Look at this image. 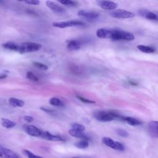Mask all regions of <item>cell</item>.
<instances>
[{
	"label": "cell",
	"mask_w": 158,
	"mask_h": 158,
	"mask_svg": "<svg viewBox=\"0 0 158 158\" xmlns=\"http://www.w3.org/2000/svg\"><path fill=\"white\" fill-rule=\"evenodd\" d=\"M96 36L100 38H110L114 41H132L134 34L130 32L116 29H100L96 31Z\"/></svg>",
	"instance_id": "1"
},
{
	"label": "cell",
	"mask_w": 158,
	"mask_h": 158,
	"mask_svg": "<svg viewBox=\"0 0 158 158\" xmlns=\"http://www.w3.org/2000/svg\"><path fill=\"white\" fill-rule=\"evenodd\" d=\"M121 116L113 111H96L93 113V117L98 121L106 122L113 121L116 119H119Z\"/></svg>",
	"instance_id": "2"
},
{
	"label": "cell",
	"mask_w": 158,
	"mask_h": 158,
	"mask_svg": "<svg viewBox=\"0 0 158 158\" xmlns=\"http://www.w3.org/2000/svg\"><path fill=\"white\" fill-rule=\"evenodd\" d=\"M42 48V45L41 44L33 42H26L21 45H19L18 52H21V53L35 52L41 50Z\"/></svg>",
	"instance_id": "3"
},
{
	"label": "cell",
	"mask_w": 158,
	"mask_h": 158,
	"mask_svg": "<svg viewBox=\"0 0 158 158\" xmlns=\"http://www.w3.org/2000/svg\"><path fill=\"white\" fill-rule=\"evenodd\" d=\"M84 24L81 21H70L65 22H56L52 23V26L56 28L65 29L71 27H78V26H82Z\"/></svg>",
	"instance_id": "4"
},
{
	"label": "cell",
	"mask_w": 158,
	"mask_h": 158,
	"mask_svg": "<svg viewBox=\"0 0 158 158\" xmlns=\"http://www.w3.org/2000/svg\"><path fill=\"white\" fill-rule=\"evenodd\" d=\"M110 15L114 17L117 19H129L134 17L133 12L124 10V9H117L113 10L110 12Z\"/></svg>",
	"instance_id": "5"
},
{
	"label": "cell",
	"mask_w": 158,
	"mask_h": 158,
	"mask_svg": "<svg viewBox=\"0 0 158 158\" xmlns=\"http://www.w3.org/2000/svg\"><path fill=\"white\" fill-rule=\"evenodd\" d=\"M103 143L107 147L118 151H124V147L123 144L118 141H116L109 137H104L103 138Z\"/></svg>",
	"instance_id": "6"
},
{
	"label": "cell",
	"mask_w": 158,
	"mask_h": 158,
	"mask_svg": "<svg viewBox=\"0 0 158 158\" xmlns=\"http://www.w3.org/2000/svg\"><path fill=\"white\" fill-rule=\"evenodd\" d=\"M77 15L78 16H80L84 18H86L87 19L93 20L98 18L100 16L99 13L95 11H88L87 10L81 9L78 11L77 12Z\"/></svg>",
	"instance_id": "7"
},
{
	"label": "cell",
	"mask_w": 158,
	"mask_h": 158,
	"mask_svg": "<svg viewBox=\"0 0 158 158\" xmlns=\"http://www.w3.org/2000/svg\"><path fill=\"white\" fill-rule=\"evenodd\" d=\"M24 130L25 132L29 134L30 136L39 137L41 136L42 131L40 130L38 128L36 127L35 126H31V125H27V126H24Z\"/></svg>",
	"instance_id": "8"
},
{
	"label": "cell",
	"mask_w": 158,
	"mask_h": 158,
	"mask_svg": "<svg viewBox=\"0 0 158 158\" xmlns=\"http://www.w3.org/2000/svg\"><path fill=\"white\" fill-rule=\"evenodd\" d=\"M98 5L103 9L105 10H115L117 7V4L113 1H96Z\"/></svg>",
	"instance_id": "9"
},
{
	"label": "cell",
	"mask_w": 158,
	"mask_h": 158,
	"mask_svg": "<svg viewBox=\"0 0 158 158\" xmlns=\"http://www.w3.org/2000/svg\"><path fill=\"white\" fill-rule=\"evenodd\" d=\"M83 44V41L82 40H71L68 42L67 48L69 50H77L81 48Z\"/></svg>",
	"instance_id": "10"
},
{
	"label": "cell",
	"mask_w": 158,
	"mask_h": 158,
	"mask_svg": "<svg viewBox=\"0 0 158 158\" xmlns=\"http://www.w3.org/2000/svg\"><path fill=\"white\" fill-rule=\"evenodd\" d=\"M41 137L45 140H47L49 141H64V140L60 136L55 135H52L51 133L48 132V131H42Z\"/></svg>",
	"instance_id": "11"
},
{
	"label": "cell",
	"mask_w": 158,
	"mask_h": 158,
	"mask_svg": "<svg viewBox=\"0 0 158 158\" xmlns=\"http://www.w3.org/2000/svg\"><path fill=\"white\" fill-rule=\"evenodd\" d=\"M119 120L126 122L128 124L130 125V126H138L142 124V122L136 119L135 118L131 117L121 116L119 118Z\"/></svg>",
	"instance_id": "12"
},
{
	"label": "cell",
	"mask_w": 158,
	"mask_h": 158,
	"mask_svg": "<svg viewBox=\"0 0 158 158\" xmlns=\"http://www.w3.org/2000/svg\"><path fill=\"white\" fill-rule=\"evenodd\" d=\"M148 131L150 135L153 138H157L158 131H157V122L151 121L148 124Z\"/></svg>",
	"instance_id": "13"
},
{
	"label": "cell",
	"mask_w": 158,
	"mask_h": 158,
	"mask_svg": "<svg viewBox=\"0 0 158 158\" xmlns=\"http://www.w3.org/2000/svg\"><path fill=\"white\" fill-rule=\"evenodd\" d=\"M46 4L48 6V7L51 9L52 11H54L57 13H62L65 12V9L61 7V6H59L58 4L55 3L54 2L51 1H47L46 2Z\"/></svg>",
	"instance_id": "14"
},
{
	"label": "cell",
	"mask_w": 158,
	"mask_h": 158,
	"mask_svg": "<svg viewBox=\"0 0 158 158\" xmlns=\"http://www.w3.org/2000/svg\"><path fill=\"white\" fill-rule=\"evenodd\" d=\"M138 14L141 16L149 20H157V16L154 13L147 9H140L138 12Z\"/></svg>",
	"instance_id": "15"
},
{
	"label": "cell",
	"mask_w": 158,
	"mask_h": 158,
	"mask_svg": "<svg viewBox=\"0 0 158 158\" xmlns=\"http://www.w3.org/2000/svg\"><path fill=\"white\" fill-rule=\"evenodd\" d=\"M69 133L71 136L77 138H80V139L81 140H84L87 141H88L90 140L89 137L87 136L83 132H82V131H78L74 130L73 129H70L69 131Z\"/></svg>",
	"instance_id": "16"
},
{
	"label": "cell",
	"mask_w": 158,
	"mask_h": 158,
	"mask_svg": "<svg viewBox=\"0 0 158 158\" xmlns=\"http://www.w3.org/2000/svg\"><path fill=\"white\" fill-rule=\"evenodd\" d=\"M2 157L4 158H21L15 152L10 149L4 148L2 151Z\"/></svg>",
	"instance_id": "17"
},
{
	"label": "cell",
	"mask_w": 158,
	"mask_h": 158,
	"mask_svg": "<svg viewBox=\"0 0 158 158\" xmlns=\"http://www.w3.org/2000/svg\"><path fill=\"white\" fill-rule=\"evenodd\" d=\"M9 103L13 107H22L24 105V102L22 100L15 98H9Z\"/></svg>",
	"instance_id": "18"
},
{
	"label": "cell",
	"mask_w": 158,
	"mask_h": 158,
	"mask_svg": "<svg viewBox=\"0 0 158 158\" xmlns=\"http://www.w3.org/2000/svg\"><path fill=\"white\" fill-rule=\"evenodd\" d=\"M1 123L2 126L6 129H11L16 126V123L5 118L1 119Z\"/></svg>",
	"instance_id": "19"
},
{
	"label": "cell",
	"mask_w": 158,
	"mask_h": 158,
	"mask_svg": "<svg viewBox=\"0 0 158 158\" xmlns=\"http://www.w3.org/2000/svg\"><path fill=\"white\" fill-rule=\"evenodd\" d=\"M3 47L9 50L15 51H19V45L12 43V42H7L6 43H4L3 45Z\"/></svg>",
	"instance_id": "20"
},
{
	"label": "cell",
	"mask_w": 158,
	"mask_h": 158,
	"mask_svg": "<svg viewBox=\"0 0 158 158\" xmlns=\"http://www.w3.org/2000/svg\"><path fill=\"white\" fill-rule=\"evenodd\" d=\"M137 48L140 51L145 52V53H153V52H155L154 48L151 47H148V46L138 45L137 46Z\"/></svg>",
	"instance_id": "21"
},
{
	"label": "cell",
	"mask_w": 158,
	"mask_h": 158,
	"mask_svg": "<svg viewBox=\"0 0 158 158\" xmlns=\"http://www.w3.org/2000/svg\"><path fill=\"white\" fill-rule=\"evenodd\" d=\"M50 103L52 106L57 107H63L64 106V103L57 98H52L50 100Z\"/></svg>",
	"instance_id": "22"
},
{
	"label": "cell",
	"mask_w": 158,
	"mask_h": 158,
	"mask_svg": "<svg viewBox=\"0 0 158 158\" xmlns=\"http://www.w3.org/2000/svg\"><path fill=\"white\" fill-rule=\"evenodd\" d=\"M74 146L80 149H85L89 147V143L87 140H81L80 141L76 142L74 144Z\"/></svg>",
	"instance_id": "23"
},
{
	"label": "cell",
	"mask_w": 158,
	"mask_h": 158,
	"mask_svg": "<svg viewBox=\"0 0 158 158\" xmlns=\"http://www.w3.org/2000/svg\"><path fill=\"white\" fill-rule=\"evenodd\" d=\"M71 126L72 128V129L78 131H82V132H83V131L85 130V127L83 126V125L78 123H73L72 124Z\"/></svg>",
	"instance_id": "24"
},
{
	"label": "cell",
	"mask_w": 158,
	"mask_h": 158,
	"mask_svg": "<svg viewBox=\"0 0 158 158\" xmlns=\"http://www.w3.org/2000/svg\"><path fill=\"white\" fill-rule=\"evenodd\" d=\"M33 65H34V67H35L38 69H40L43 70H47L48 68L47 65H45V64L41 63V62H34L33 63Z\"/></svg>",
	"instance_id": "25"
},
{
	"label": "cell",
	"mask_w": 158,
	"mask_h": 158,
	"mask_svg": "<svg viewBox=\"0 0 158 158\" xmlns=\"http://www.w3.org/2000/svg\"><path fill=\"white\" fill-rule=\"evenodd\" d=\"M27 78L33 82H38L39 78L32 72H28L27 73Z\"/></svg>",
	"instance_id": "26"
},
{
	"label": "cell",
	"mask_w": 158,
	"mask_h": 158,
	"mask_svg": "<svg viewBox=\"0 0 158 158\" xmlns=\"http://www.w3.org/2000/svg\"><path fill=\"white\" fill-rule=\"evenodd\" d=\"M59 2L63 5L69 6H75L77 4V3L75 1H70V0H62V1H59Z\"/></svg>",
	"instance_id": "27"
},
{
	"label": "cell",
	"mask_w": 158,
	"mask_h": 158,
	"mask_svg": "<svg viewBox=\"0 0 158 158\" xmlns=\"http://www.w3.org/2000/svg\"><path fill=\"white\" fill-rule=\"evenodd\" d=\"M24 154L27 156V157H28L29 158H43L42 157H40L38 156H37L35 154H34L33 153H32L31 151L27 150V149H24Z\"/></svg>",
	"instance_id": "28"
},
{
	"label": "cell",
	"mask_w": 158,
	"mask_h": 158,
	"mask_svg": "<svg viewBox=\"0 0 158 158\" xmlns=\"http://www.w3.org/2000/svg\"><path fill=\"white\" fill-rule=\"evenodd\" d=\"M116 132L117 134L122 136V137H127L129 136V133L127 132V131L126 130H123V129H117L116 130Z\"/></svg>",
	"instance_id": "29"
},
{
	"label": "cell",
	"mask_w": 158,
	"mask_h": 158,
	"mask_svg": "<svg viewBox=\"0 0 158 158\" xmlns=\"http://www.w3.org/2000/svg\"><path fill=\"white\" fill-rule=\"evenodd\" d=\"M77 98L79 100H80L82 102H83L84 103H87V104H93V103H95V101L90 100H88V99H87V98H85L82 97L80 96H77Z\"/></svg>",
	"instance_id": "30"
},
{
	"label": "cell",
	"mask_w": 158,
	"mask_h": 158,
	"mask_svg": "<svg viewBox=\"0 0 158 158\" xmlns=\"http://www.w3.org/2000/svg\"><path fill=\"white\" fill-rule=\"evenodd\" d=\"M24 2L25 3L32 5H38V4H40V1H38V0H34V1H25Z\"/></svg>",
	"instance_id": "31"
},
{
	"label": "cell",
	"mask_w": 158,
	"mask_h": 158,
	"mask_svg": "<svg viewBox=\"0 0 158 158\" xmlns=\"http://www.w3.org/2000/svg\"><path fill=\"white\" fill-rule=\"evenodd\" d=\"M24 120L26 122L30 123V122H32L33 121H34V118L31 116H24Z\"/></svg>",
	"instance_id": "32"
},
{
	"label": "cell",
	"mask_w": 158,
	"mask_h": 158,
	"mask_svg": "<svg viewBox=\"0 0 158 158\" xmlns=\"http://www.w3.org/2000/svg\"><path fill=\"white\" fill-rule=\"evenodd\" d=\"M41 109L44 111L45 112H47V113H52V112H53V110H52V109H49V108H46L42 107Z\"/></svg>",
	"instance_id": "33"
},
{
	"label": "cell",
	"mask_w": 158,
	"mask_h": 158,
	"mask_svg": "<svg viewBox=\"0 0 158 158\" xmlns=\"http://www.w3.org/2000/svg\"><path fill=\"white\" fill-rule=\"evenodd\" d=\"M6 77H7V75L6 74H0V79H4Z\"/></svg>",
	"instance_id": "34"
},
{
	"label": "cell",
	"mask_w": 158,
	"mask_h": 158,
	"mask_svg": "<svg viewBox=\"0 0 158 158\" xmlns=\"http://www.w3.org/2000/svg\"><path fill=\"white\" fill-rule=\"evenodd\" d=\"M3 147L0 145V157H2V151H3Z\"/></svg>",
	"instance_id": "35"
},
{
	"label": "cell",
	"mask_w": 158,
	"mask_h": 158,
	"mask_svg": "<svg viewBox=\"0 0 158 158\" xmlns=\"http://www.w3.org/2000/svg\"><path fill=\"white\" fill-rule=\"evenodd\" d=\"M72 158H81V157H72Z\"/></svg>",
	"instance_id": "36"
}]
</instances>
